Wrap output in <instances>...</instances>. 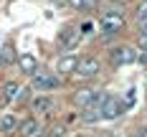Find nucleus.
Listing matches in <instances>:
<instances>
[{
  "instance_id": "obj_11",
  "label": "nucleus",
  "mask_w": 147,
  "mask_h": 137,
  "mask_svg": "<svg viewBox=\"0 0 147 137\" xmlns=\"http://www.w3.org/2000/svg\"><path fill=\"white\" fill-rule=\"evenodd\" d=\"M18 63H20V69H23V74H36L38 71V61H36V56L33 53H20L18 56Z\"/></svg>"
},
{
  "instance_id": "obj_17",
  "label": "nucleus",
  "mask_w": 147,
  "mask_h": 137,
  "mask_svg": "<svg viewBox=\"0 0 147 137\" xmlns=\"http://www.w3.org/2000/svg\"><path fill=\"white\" fill-rule=\"evenodd\" d=\"M69 3H71L74 8H91L96 0H69Z\"/></svg>"
},
{
  "instance_id": "obj_2",
  "label": "nucleus",
  "mask_w": 147,
  "mask_h": 137,
  "mask_svg": "<svg viewBox=\"0 0 147 137\" xmlns=\"http://www.w3.org/2000/svg\"><path fill=\"white\" fill-rule=\"evenodd\" d=\"M124 109H127V107H124V102H122L119 97L104 94V102H102V117L104 119H117V117H122Z\"/></svg>"
},
{
  "instance_id": "obj_12",
  "label": "nucleus",
  "mask_w": 147,
  "mask_h": 137,
  "mask_svg": "<svg viewBox=\"0 0 147 137\" xmlns=\"http://www.w3.org/2000/svg\"><path fill=\"white\" fill-rule=\"evenodd\" d=\"M38 130H41V124H38V119H26L20 122V127H18V132H20V137H36L38 135Z\"/></svg>"
},
{
  "instance_id": "obj_5",
  "label": "nucleus",
  "mask_w": 147,
  "mask_h": 137,
  "mask_svg": "<svg viewBox=\"0 0 147 137\" xmlns=\"http://www.w3.org/2000/svg\"><path fill=\"white\" fill-rule=\"evenodd\" d=\"M99 74V59H94V56H84V59L79 61V66H76V76H81V79H89V76Z\"/></svg>"
},
{
  "instance_id": "obj_8",
  "label": "nucleus",
  "mask_w": 147,
  "mask_h": 137,
  "mask_svg": "<svg viewBox=\"0 0 147 137\" xmlns=\"http://www.w3.org/2000/svg\"><path fill=\"white\" fill-rule=\"evenodd\" d=\"M18 91H20V86L15 81H5L0 89V107H8L13 99H18Z\"/></svg>"
},
{
  "instance_id": "obj_21",
  "label": "nucleus",
  "mask_w": 147,
  "mask_h": 137,
  "mask_svg": "<svg viewBox=\"0 0 147 137\" xmlns=\"http://www.w3.org/2000/svg\"><path fill=\"white\" fill-rule=\"evenodd\" d=\"M107 137H117V135H112V132H107Z\"/></svg>"
},
{
  "instance_id": "obj_19",
  "label": "nucleus",
  "mask_w": 147,
  "mask_h": 137,
  "mask_svg": "<svg viewBox=\"0 0 147 137\" xmlns=\"http://www.w3.org/2000/svg\"><path fill=\"white\" fill-rule=\"evenodd\" d=\"M137 43H140V48H142V51H147V33H140Z\"/></svg>"
},
{
  "instance_id": "obj_16",
  "label": "nucleus",
  "mask_w": 147,
  "mask_h": 137,
  "mask_svg": "<svg viewBox=\"0 0 147 137\" xmlns=\"http://www.w3.org/2000/svg\"><path fill=\"white\" fill-rule=\"evenodd\" d=\"M134 18H137V23H145V20H147V0H142V3L137 5V13H134Z\"/></svg>"
},
{
  "instance_id": "obj_7",
  "label": "nucleus",
  "mask_w": 147,
  "mask_h": 137,
  "mask_svg": "<svg viewBox=\"0 0 147 137\" xmlns=\"http://www.w3.org/2000/svg\"><path fill=\"white\" fill-rule=\"evenodd\" d=\"M96 99H99V91H94V89H81V91L74 94V104H76V107H84V109L91 107Z\"/></svg>"
},
{
  "instance_id": "obj_15",
  "label": "nucleus",
  "mask_w": 147,
  "mask_h": 137,
  "mask_svg": "<svg viewBox=\"0 0 147 137\" xmlns=\"http://www.w3.org/2000/svg\"><path fill=\"white\" fill-rule=\"evenodd\" d=\"M15 59V51L10 43H5L3 48H0V63H10V61Z\"/></svg>"
},
{
  "instance_id": "obj_9",
  "label": "nucleus",
  "mask_w": 147,
  "mask_h": 137,
  "mask_svg": "<svg viewBox=\"0 0 147 137\" xmlns=\"http://www.w3.org/2000/svg\"><path fill=\"white\" fill-rule=\"evenodd\" d=\"M30 109H33L36 114H43V112H48V109H53V97H48V94L36 97V99L30 102Z\"/></svg>"
},
{
  "instance_id": "obj_3",
  "label": "nucleus",
  "mask_w": 147,
  "mask_h": 137,
  "mask_svg": "<svg viewBox=\"0 0 147 137\" xmlns=\"http://www.w3.org/2000/svg\"><path fill=\"white\" fill-rule=\"evenodd\" d=\"M109 61H112L114 66H124V63L137 61V53H134V48H129V46H117V48H112Z\"/></svg>"
},
{
  "instance_id": "obj_1",
  "label": "nucleus",
  "mask_w": 147,
  "mask_h": 137,
  "mask_svg": "<svg viewBox=\"0 0 147 137\" xmlns=\"http://www.w3.org/2000/svg\"><path fill=\"white\" fill-rule=\"evenodd\" d=\"M124 26V18L119 10H107V13L99 18V30H102V36H114L119 33Z\"/></svg>"
},
{
  "instance_id": "obj_10",
  "label": "nucleus",
  "mask_w": 147,
  "mask_h": 137,
  "mask_svg": "<svg viewBox=\"0 0 147 137\" xmlns=\"http://www.w3.org/2000/svg\"><path fill=\"white\" fill-rule=\"evenodd\" d=\"M79 30L76 28H66V30H61V36H59V43L66 48V51H71L74 46H76V41H79Z\"/></svg>"
},
{
  "instance_id": "obj_13",
  "label": "nucleus",
  "mask_w": 147,
  "mask_h": 137,
  "mask_svg": "<svg viewBox=\"0 0 147 137\" xmlns=\"http://www.w3.org/2000/svg\"><path fill=\"white\" fill-rule=\"evenodd\" d=\"M20 127V122L15 114H0V132H13Z\"/></svg>"
},
{
  "instance_id": "obj_20",
  "label": "nucleus",
  "mask_w": 147,
  "mask_h": 137,
  "mask_svg": "<svg viewBox=\"0 0 147 137\" xmlns=\"http://www.w3.org/2000/svg\"><path fill=\"white\" fill-rule=\"evenodd\" d=\"M137 137H147V127H145V130H140V135H137Z\"/></svg>"
},
{
  "instance_id": "obj_6",
  "label": "nucleus",
  "mask_w": 147,
  "mask_h": 137,
  "mask_svg": "<svg viewBox=\"0 0 147 137\" xmlns=\"http://www.w3.org/2000/svg\"><path fill=\"white\" fill-rule=\"evenodd\" d=\"M79 56L76 53H63L59 59V63H56V71L59 74H76V66H79Z\"/></svg>"
},
{
  "instance_id": "obj_4",
  "label": "nucleus",
  "mask_w": 147,
  "mask_h": 137,
  "mask_svg": "<svg viewBox=\"0 0 147 137\" xmlns=\"http://www.w3.org/2000/svg\"><path fill=\"white\" fill-rule=\"evenodd\" d=\"M59 84H61V81H59V76L48 74V71H36V74H33V89L51 91V89H56Z\"/></svg>"
},
{
  "instance_id": "obj_14",
  "label": "nucleus",
  "mask_w": 147,
  "mask_h": 137,
  "mask_svg": "<svg viewBox=\"0 0 147 137\" xmlns=\"http://www.w3.org/2000/svg\"><path fill=\"white\" fill-rule=\"evenodd\" d=\"M81 119H84V122H99V119H104V117H102V104L86 107L84 114H81Z\"/></svg>"
},
{
  "instance_id": "obj_18",
  "label": "nucleus",
  "mask_w": 147,
  "mask_h": 137,
  "mask_svg": "<svg viewBox=\"0 0 147 137\" xmlns=\"http://www.w3.org/2000/svg\"><path fill=\"white\" fill-rule=\"evenodd\" d=\"M122 102H124V107H127V109H129V107L134 104V89H129V91H127V94H124V99H122Z\"/></svg>"
}]
</instances>
